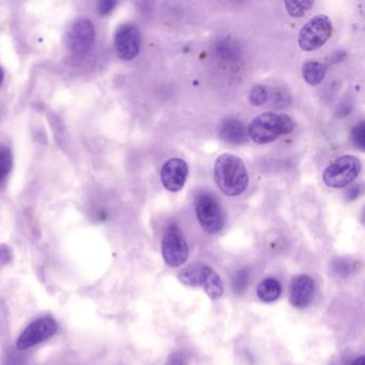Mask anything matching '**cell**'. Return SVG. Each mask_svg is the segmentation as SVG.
Instances as JSON below:
<instances>
[{"mask_svg": "<svg viewBox=\"0 0 365 365\" xmlns=\"http://www.w3.org/2000/svg\"><path fill=\"white\" fill-rule=\"evenodd\" d=\"M215 180L217 187L227 196H238L249 185V174L240 158L223 153L215 163Z\"/></svg>", "mask_w": 365, "mask_h": 365, "instance_id": "6da1fadb", "label": "cell"}, {"mask_svg": "<svg viewBox=\"0 0 365 365\" xmlns=\"http://www.w3.org/2000/svg\"><path fill=\"white\" fill-rule=\"evenodd\" d=\"M294 127V123L288 115L264 113L250 123L247 135L256 144H269L275 142L281 136L292 133Z\"/></svg>", "mask_w": 365, "mask_h": 365, "instance_id": "7a4b0ae2", "label": "cell"}, {"mask_svg": "<svg viewBox=\"0 0 365 365\" xmlns=\"http://www.w3.org/2000/svg\"><path fill=\"white\" fill-rule=\"evenodd\" d=\"M362 170L360 160L354 155H346L335 160L324 170V182L333 189H341L347 187Z\"/></svg>", "mask_w": 365, "mask_h": 365, "instance_id": "3957f363", "label": "cell"}, {"mask_svg": "<svg viewBox=\"0 0 365 365\" xmlns=\"http://www.w3.org/2000/svg\"><path fill=\"white\" fill-rule=\"evenodd\" d=\"M332 31V22L329 16L318 14L303 25L299 33V46L304 52L318 50L328 41Z\"/></svg>", "mask_w": 365, "mask_h": 365, "instance_id": "277c9868", "label": "cell"}, {"mask_svg": "<svg viewBox=\"0 0 365 365\" xmlns=\"http://www.w3.org/2000/svg\"><path fill=\"white\" fill-rule=\"evenodd\" d=\"M196 217L205 232L210 235L221 232L225 223L219 200L210 193H200L195 202Z\"/></svg>", "mask_w": 365, "mask_h": 365, "instance_id": "5b68a950", "label": "cell"}, {"mask_svg": "<svg viewBox=\"0 0 365 365\" xmlns=\"http://www.w3.org/2000/svg\"><path fill=\"white\" fill-rule=\"evenodd\" d=\"M162 254L170 267H179L189 257V247L182 230L177 224H170L164 232Z\"/></svg>", "mask_w": 365, "mask_h": 365, "instance_id": "8992f818", "label": "cell"}, {"mask_svg": "<svg viewBox=\"0 0 365 365\" xmlns=\"http://www.w3.org/2000/svg\"><path fill=\"white\" fill-rule=\"evenodd\" d=\"M58 329L56 320L51 316L34 320L19 336L16 347L20 350L29 349L53 336Z\"/></svg>", "mask_w": 365, "mask_h": 365, "instance_id": "52a82bcc", "label": "cell"}, {"mask_svg": "<svg viewBox=\"0 0 365 365\" xmlns=\"http://www.w3.org/2000/svg\"><path fill=\"white\" fill-rule=\"evenodd\" d=\"M142 37L134 24H123L115 34V48L121 59L132 61L140 51Z\"/></svg>", "mask_w": 365, "mask_h": 365, "instance_id": "ba28073f", "label": "cell"}, {"mask_svg": "<svg viewBox=\"0 0 365 365\" xmlns=\"http://www.w3.org/2000/svg\"><path fill=\"white\" fill-rule=\"evenodd\" d=\"M95 27L89 20H80L72 25L68 35V46L72 52L85 55L95 43Z\"/></svg>", "mask_w": 365, "mask_h": 365, "instance_id": "9c48e42d", "label": "cell"}, {"mask_svg": "<svg viewBox=\"0 0 365 365\" xmlns=\"http://www.w3.org/2000/svg\"><path fill=\"white\" fill-rule=\"evenodd\" d=\"M189 174V166L182 159L168 160L161 170V180L168 191L176 193L185 187Z\"/></svg>", "mask_w": 365, "mask_h": 365, "instance_id": "30bf717a", "label": "cell"}, {"mask_svg": "<svg viewBox=\"0 0 365 365\" xmlns=\"http://www.w3.org/2000/svg\"><path fill=\"white\" fill-rule=\"evenodd\" d=\"M313 279L307 275H298L294 277L290 285V303L297 309H304L309 307L314 298Z\"/></svg>", "mask_w": 365, "mask_h": 365, "instance_id": "8fae6325", "label": "cell"}, {"mask_svg": "<svg viewBox=\"0 0 365 365\" xmlns=\"http://www.w3.org/2000/svg\"><path fill=\"white\" fill-rule=\"evenodd\" d=\"M220 136L222 140L234 145L243 144L249 138L247 125L236 118H228L222 121Z\"/></svg>", "mask_w": 365, "mask_h": 365, "instance_id": "7c38bea8", "label": "cell"}, {"mask_svg": "<svg viewBox=\"0 0 365 365\" xmlns=\"http://www.w3.org/2000/svg\"><path fill=\"white\" fill-rule=\"evenodd\" d=\"M198 286L204 288L209 298L213 299V300L219 299L223 294L224 286L221 277L208 266L200 264Z\"/></svg>", "mask_w": 365, "mask_h": 365, "instance_id": "4fadbf2b", "label": "cell"}, {"mask_svg": "<svg viewBox=\"0 0 365 365\" xmlns=\"http://www.w3.org/2000/svg\"><path fill=\"white\" fill-rule=\"evenodd\" d=\"M326 66L318 61H307L302 68L303 78L311 86L320 84L326 76Z\"/></svg>", "mask_w": 365, "mask_h": 365, "instance_id": "5bb4252c", "label": "cell"}, {"mask_svg": "<svg viewBox=\"0 0 365 365\" xmlns=\"http://www.w3.org/2000/svg\"><path fill=\"white\" fill-rule=\"evenodd\" d=\"M282 294V286L277 279L269 277L264 279L257 287V296L264 302H273L277 300Z\"/></svg>", "mask_w": 365, "mask_h": 365, "instance_id": "9a60e30c", "label": "cell"}, {"mask_svg": "<svg viewBox=\"0 0 365 365\" xmlns=\"http://www.w3.org/2000/svg\"><path fill=\"white\" fill-rule=\"evenodd\" d=\"M200 264H191L179 272L178 279L183 285L196 287L198 286Z\"/></svg>", "mask_w": 365, "mask_h": 365, "instance_id": "2e32d148", "label": "cell"}, {"mask_svg": "<svg viewBox=\"0 0 365 365\" xmlns=\"http://www.w3.org/2000/svg\"><path fill=\"white\" fill-rule=\"evenodd\" d=\"M314 1L309 0H302V1H285L286 11L292 16V18H301L305 12L309 11L314 6Z\"/></svg>", "mask_w": 365, "mask_h": 365, "instance_id": "e0dca14e", "label": "cell"}, {"mask_svg": "<svg viewBox=\"0 0 365 365\" xmlns=\"http://www.w3.org/2000/svg\"><path fill=\"white\" fill-rule=\"evenodd\" d=\"M268 89L264 85H257L250 93V102L252 106H262L268 101Z\"/></svg>", "mask_w": 365, "mask_h": 365, "instance_id": "ac0fdd59", "label": "cell"}, {"mask_svg": "<svg viewBox=\"0 0 365 365\" xmlns=\"http://www.w3.org/2000/svg\"><path fill=\"white\" fill-rule=\"evenodd\" d=\"M12 166V155L9 149L0 148V182L8 176Z\"/></svg>", "mask_w": 365, "mask_h": 365, "instance_id": "d6986e66", "label": "cell"}, {"mask_svg": "<svg viewBox=\"0 0 365 365\" xmlns=\"http://www.w3.org/2000/svg\"><path fill=\"white\" fill-rule=\"evenodd\" d=\"M365 125L363 121H361L358 125H354L351 131V140L354 146L360 149L361 151H364L365 149Z\"/></svg>", "mask_w": 365, "mask_h": 365, "instance_id": "ffe728a7", "label": "cell"}, {"mask_svg": "<svg viewBox=\"0 0 365 365\" xmlns=\"http://www.w3.org/2000/svg\"><path fill=\"white\" fill-rule=\"evenodd\" d=\"M237 53H238V50H237L236 46L230 41H224L222 42L221 44H219V48H217V54L222 57V58L225 59H232L235 57H237Z\"/></svg>", "mask_w": 365, "mask_h": 365, "instance_id": "44dd1931", "label": "cell"}, {"mask_svg": "<svg viewBox=\"0 0 365 365\" xmlns=\"http://www.w3.org/2000/svg\"><path fill=\"white\" fill-rule=\"evenodd\" d=\"M247 281H249V273H247V270H241L237 273L236 277L234 279V286L235 292L237 294H242L245 292V288L247 286Z\"/></svg>", "mask_w": 365, "mask_h": 365, "instance_id": "7402d4cb", "label": "cell"}, {"mask_svg": "<svg viewBox=\"0 0 365 365\" xmlns=\"http://www.w3.org/2000/svg\"><path fill=\"white\" fill-rule=\"evenodd\" d=\"M117 3L116 1H112V0H106V1H101L99 5V14L101 16H106V14H110L114 10V8L116 7Z\"/></svg>", "mask_w": 365, "mask_h": 365, "instance_id": "603a6c76", "label": "cell"}, {"mask_svg": "<svg viewBox=\"0 0 365 365\" xmlns=\"http://www.w3.org/2000/svg\"><path fill=\"white\" fill-rule=\"evenodd\" d=\"M166 365H185V360H183L182 354L179 352L170 354V358L168 359V364Z\"/></svg>", "mask_w": 365, "mask_h": 365, "instance_id": "cb8c5ba5", "label": "cell"}, {"mask_svg": "<svg viewBox=\"0 0 365 365\" xmlns=\"http://www.w3.org/2000/svg\"><path fill=\"white\" fill-rule=\"evenodd\" d=\"M351 365H365V358L363 356H359L358 359L352 362Z\"/></svg>", "mask_w": 365, "mask_h": 365, "instance_id": "d4e9b609", "label": "cell"}, {"mask_svg": "<svg viewBox=\"0 0 365 365\" xmlns=\"http://www.w3.org/2000/svg\"><path fill=\"white\" fill-rule=\"evenodd\" d=\"M4 81V71L1 68H0V85L3 84Z\"/></svg>", "mask_w": 365, "mask_h": 365, "instance_id": "484cf974", "label": "cell"}]
</instances>
